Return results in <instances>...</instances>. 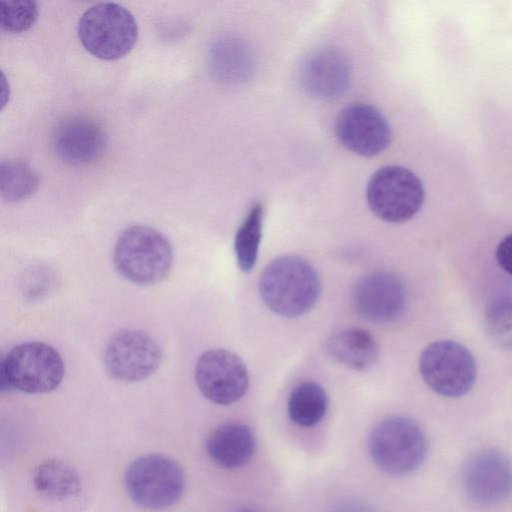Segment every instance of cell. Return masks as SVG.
I'll return each instance as SVG.
<instances>
[{
    "label": "cell",
    "instance_id": "6da1fadb",
    "mask_svg": "<svg viewBox=\"0 0 512 512\" xmlns=\"http://www.w3.org/2000/svg\"><path fill=\"white\" fill-rule=\"evenodd\" d=\"M317 271L297 256L274 259L259 279V293L264 304L282 317H298L310 310L321 294Z\"/></svg>",
    "mask_w": 512,
    "mask_h": 512
},
{
    "label": "cell",
    "instance_id": "7a4b0ae2",
    "mask_svg": "<svg viewBox=\"0 0 512 512\" xmlns=\"http://www.w3.org/2000/svg\"><path fill=\"white\" fill-rule=\"evenodd\" d=\"M375 465L390 475H405L417 470L428 453V440L412 418L388 416L371 430L368 440Z\"/></svg>",
    "mask_w": 512,
    "mask_h": 512
},
{
    "label": "cell",
    "instance_id": "5bb4252c",
    "mask_svg": "<svg viewBox=\"0 0 512 512\" xmlns=\"http://www.w3.org/2000/svg\"><path fill=\"white\" fill-rule=\"evenodd\" d=\"M52 145L57 156L74 166L98 160L107 146V133L101 123L86 115H72L54 128Z\"/></svg>",
    "mask_w": 512,
    "mask_h": 512
},
{
    "label": "cell",
    "instance_id": "484cf974",
    "mask_svg": "<svg viewBox=\"0 0 512 512\" xmlns=\"http://www.w3.org/2000/svg\"><path fill=\"white\" fill-rule=\"evenodd\" d=\"M241 512H250V511H241Z\"/></svg>",
    "mask_w": 512,
    "mask_h": 512
},
{
    "label": "cell",
    "instance_id": "9a60e30c",
    "mask_svg": "<svg viewBox=\"0 0 512 512\" xmlns=\"http://www.w3.org/2000/svg\"><path fill=\"white\" fill-rule=\"evenodd\" d=\"M350 64L342 52L335 48H321L303 62L301 82L311 95L321 99L341 96L349 87Z\"/></svg>",
    "mask_w": 512,
    "mask_h": 512
},
{
    "label": "cell",
    "instance_id": "7c38bea8",
    "mask_svg": "<svg viewBox=\"0 0 512 512\" xmlns=\"http://www.w3.org/2000/svg\"><path fill=\"white\" fill-rule=\"evenodd\" d=\"M335 132L339 142L361 156H374L384 151L391 141V128L375 107L352 103L337 116Z\"/></svg>",
    "mask_w": 512,
    "mask_h": 512
},
{
    "label": "cell",
    "instance_id": "ba28073f",
    "mask_svg": "<svg viewBox=\"0 0 512 512\" xmlns=\"http://www.w3.org/2000/svg\"><path fill=\"white\" fill-rule=\"evenodd\" d=\"M419 370L434 392L449 398L467 394L477 376L473 355L466 347L452 340H439L427 345L419 358Z\"/></svg>",
    "mask_w": 512,
    "mask_h": 512
},
{
    "label": "cell",
    "instance_id": "ffe728a7",
    "mask_svg": "<svg viewBox=\"0 0 512 512\" xmlns=\"http://www.w3.org/2000/svg\"><path fill=\"white\" fill-rule=\"evenodd\" d=\"M328 397L324 388L316 382L305 381L297 385L288 400V414L300 427H313L324 417Z\"/></svg>",
    "mask_w": 512,
    "mask_h": 512
},
{
    "label": "cell",
    "instance_id": "4fadbf2b",
    "mask_svg": "<svg viewBox=\"0 0 512 512\" xmlns=\"http://www.w3.org/2000/svg\"><path fill=\"white\" fill-rule=\"evenodd\" d=\"M407 293L403 281L385 271L370 273L361 278L353 290V304L365 319L386 323L400 317L406 307Z\"/></svg>",
    "mask_w": 512,
    "mask_h": 512
},
{
    "label": "cell",
    "instance_id": "e0dca14e",
    "mask_svg": "<svg viewBox=\"0 0 512 512\" xmlns=\"http://www.w3.org/2000/svg\"><path fill=\"white\" fill-rule=\"evenodd\" d=\"M328 354L338 363L355 371L370 369L379 356V346L373 335L359 327L334 332L326 341Z\"/></svg>",
    "mask_w": 512,
    "mask_h": 512
},
{
    "label": "cell",
    "instance_id": "9c48e42d",
    "mask_svg": "<svg viewBox=\"0 0 512 512\" xmlns=\"http://www.w3.org/2000/svg\"><path fill=\"white\" fill-rule=\"evenodd\" d=\"M104 366L114 379L138 382L150 377L160 366L162 351L148 334L133 329L117 332L104 350Z\"/></svg>",
    "mask_w": 512,
    "mask_h": 512
},
{
    "label": "cell",
    "instance_id": "44dd1931",
    "mask_svg": "<svg viewBox=\"0 0 512 512\" xmlns=\"http://www.w3.org/2000/svg\"><path fill=\"white\" fill-rule=\"evenodd\" d=\"M38 173L21 159H6L0 164V192L4 200L19 202L30 197L39 186Z\"/></svg>",
    "mask_w": 512,
    "mask_h": 512
},
{
    "label": "cell",
    "instance_id": "8992f818",
    "mask_svg": "<svg viewBox=\"0 0 512 512\" xmlns=\"http://www.w3.org/2000/svg\"><path fill=\"white\" fill-rule=\"evenodd\" d=\"M125 485L135 503L150 510H162L180 499L185 480L174 460L149 454L131 462L125 472Z\"/></svg>",
    "mask_w": 512,
    "mask_h": 512
},
{
    "label": "cell",
    "instance_id": "d6986e66",
    "mask_svg": "<svg viewBox=\"0 0 512 512\" xmlns=\"http://www.w3.org/2000/svg\"><path fill=\"white\" fill-rule=\"evenodd\" d=\"M211 65L221 79L243 81L253 70V56L242 41L224 38L212 48Z\"/></svg>",
    "mask_w": 512,
    "mask_h": 512
},
{
    "label": "cell",
    "instance_id": "603a6c76",
    "mask_svg": "<svg viewBox=\"0 0 512 512\" xmlns=\"http://www.w3.org/2000/svg\"><path fill=\"white\" fill-rule=\"evenodd\" d=\"M484 328L496 346L512 350V297L499 298L487 307Z\"/></svg>",
    "mask_w": 512,
    "mask_h": 512
},
{
    "label": "cell",
    "instance_id": "52a82bcc",
    "mask_svg": "<svg viewBox=\"0 0 512 512\" xmlns=\"http://www.w3.org/2000/svg\"><path fill=\"white\" fill-rule=\"evenodd\" d=\"M366 197L370 210L380 219L401 223L411 219L424 202L421 180L408 168L391 165L370 178Z\"/></svg>",
    "mask_w": 512,
    "mask_h": 512
},
{
    "label": "cell",
    "instance_id": "277c9868",
    "mask_svg": "<svg viewBox=\"0 0 512 512\" xmlns=\"http://www.w3.org/2000/svg\"><path fill=\"white\" fill-rule=\"evenodd\" d=\"M83 47L102 60H117L128 54L138 38V25L125 7L102 2L85 10L78 21Z\"/></svg>",
    "mask_w": 512,
    "mask_h": 512
},
{
    "label": "cell",
    "instance_id": "ac0fdd59",
    "mask_svg": "<svg viewBox=\"0 0 512 512\" xmlns=\"http://www.w3.org/2000/svg\"><path fill=\"white\" fill-rule=\"evenodd\" d=\"M36 491L52 500H63L78 494L80 479L77 472L59 460H47L41 463L33 476Z\"/></svg>",
    "mask_w": 512,
    "mask_h": 512
},
{
    "label": "cell",
    "instance_id": "3957f363",
    "mask_svg": "<svg viewBox=\"0 0 512 512\" xmlns=\"http://www.w3.org/2000/svg\"><path fill=\"white\" fill-rule=\"evenodd\" d=\"M113 260L125 279L137 285H153L168 275L173 251L162 233L149 226L134 225L118 237Z\"/></svg>",
    "mask_w": 512,
    "mask_h": 512
},
{
    "label": "cell",
    "instance_id": "5b68a950",
    "mask_svg": "<svg viewBox=\"0 0 512 512\" xmlns=\"http://www.w3.org/2000/svg\"><path fill=\"white\" fill-rule=\"evenodd\" d=\"M64 363L59 353L42 342H27L13 347L2 358L1 389H16L28 394L55 390L62 382Z\"/></svg>",
    "mask_w": 512,
    "mask_h": 512
},
{
    "label": "cell",
    "instance_id": "8fae6325",
    "mask_svg": "<svg viewBox=\"0 0 512 512\" xmlns=\"http://www.w3.org/2000/svg\"><path fill=\"white\" fill-rule=\"evenodd\" d=\"M463 487L477 504L492 506L505 502L512 496V462L495 449L478 451L464 467Z\"/></svg>",
    "mask_w": 512,
    "mask_h": 512
},
{
    "label": "cell",
    "instance_id": "cb8c5ba5",
    "mask_svg": "<svg viewBox=\"0 0 512 512\" xmlns=\"http://www.w3.org/2000/svg\"><path fill=\"white\" fill-rule=\"evenodd\" d=\"M38 17L36 2L30 0L2 1L0 8L1 29L20 33L31 28Z\"/></svg>",
    "mask_w": 512,
    "mask_h": 512
},
{
    "label": "cell",
    "instance_id": "2e32d148",
    "mask_svg": "<svg viewBox=\"0 0 512 512\" xmlns=\"http://www.w3.org/2000/svg\"><path fill=\"white\" fill-rule=\"evenodd\" d=\"M256 440L251 429L242 423L229 422L218 426L206 441L210 458L220 467L235 469L253 456Z\"/></svg>",
    "mask_w": 512,
    "mask_h": 512
},
{
    "label": "cell",
    "instance_id": "d4e9b609",
    "mask_svg": "<svg viewBox=\"0 0 512 512\" xmlns=\"http://www.w3.org/2000/svg\"><path fill=\"white\" fill-rule=\"evenodd\" d=\"M495 256L499 266L512 275V233L504 237L498 244Z\"/></svg>",
    "mask_w": 512,
    "mask_h": 512
},
{
    "label": "cell",
    "instance_id": "30bf717a",
    "mask_svg": "<svg viewBox=\"0 0 512 512\" xmlns=\"http://www.w3.org/2000/svg\"><path fill=\"white\" fill-rule=\"evenodd\" d=\"M195 382L209 401L230 405L246 393L249 375L239 356L225 349H212L199 357L195 366Z\"/></svg>",
    "mask_w": 512,
    "mask_h": 512
},
{
    "label": "cell",
    "instance_id": "7402d4cb",
    "mask_svg": "<svg viewBox=\"0 0 512 512\" xmlns=\"http://www.w3.org/2000/svg\"><path fill=\"white\" fill-rule=\"evenodd\" d=\"M263 206L256 203L251 207L247 216L239 226L234 241L237 264L241 271L253 269L262 236Z\"/></svg>",
    "mask_w": 512,
    "mask_h": 512
}]
</instances>
